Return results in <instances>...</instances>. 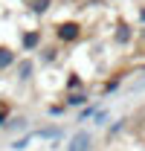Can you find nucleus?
Wrapping results in <instances>:
<instances>
[{"mask_svg": "<svg viewBox=\"0 0 145 151\" xmlns=\"http://www.w3.org/2000/svg\"><path fill=\"white\" fill-rule=\"evenodd\" d=\"M52 38L64 47V50H70V47H75L81 38H84V23L81 20H58V23H52Z\"/></svg>", "mask_w": 145, "mask_h": 151, "instance_id": "f257e3e1", "label": "nucleus"}, {"mask_svg": "<svg viewBox=\"0 0 145 151\" xmlns=\"http://www.w3.org/2000/svg\"><path fill=\"white\" fill-rule=\"evenodd\" d=\"M134 38H136V29H134L125 18H116L113 32H110V44H113V47H119V50H128V47L134 44Z\"/></svg>", "mask_w": 145, "mask_h": 151, "instance_id": "f03ea898", "label": "nucleus"}, {"mask_svg": "<svg viewBox=\"0 0 145 151\" xmlns=\"http://www.w3.org/2000/svg\"><path fill=\"white\" fill-rule=\"evenodd\" d=\"M18 47L20 52H38L44 47V29L32 26V29H20L18 32Z\"/></svg>", "mask_w": 145, "mask_h": 151, "instance_id": "7ed1b4c3", "label": "nucleus"}, {"mask_svg": "<svg viewBox=\"0 0 145 151\" xmlns=\"http://www.w3.org/2000/svg\"><path fill=\"white\" fill-rule=\"evenodd\" d=\"M35 70H38L35 55L18 58V64H15V81H18V84H32V81H35Z\"/></svg>", "mask_w": 145, "mask_h": 151, "instance_id": "20e7f679", "label": "nucleus"}, {"mask_svg": "<svg viewBox=\"0 0 145 151\" xmlns=\"http://www.w3.org/2000/svg\"><path fill=\"white\" fill-rule=\"evenodd\" d=\"M61 55H64V47H61V44H44L35 52V61L41 67H58Z\"/></svg>", "mask_w": 145, "mask_h": 151, "instance_id": "39448f33", "label": "nucleus"}, {"mask_svg": "<svg viewBox=\"0 0 145 151\" xmlns=\"http://www.w3.org/2000/svg\"><path fill=\"white\" fill-rule=\"evenodd\" d=\"M64 151H93V134L87 131V128H78V131L70 137V142H67Z\"/></svg>", "mask_w": 145, "mask_h": 151, "instance_id": "423d86ee", "label": "nucleus"}, {"mask_svg": "<svg viewBox=\"0 0 145 151\" xmlns=\"http://www.w3.org/2000/svg\"><path fill=\"white\" fill-rule=\"evenodd\" d=\"M61 102H64L67 108H72V111H81V108L90 105V90H72V93H64Z\"/></svg>", "mask_w": 145, "mask_h": 151, "instance_id": "0eeeda50", "label": "nucleus"}, {"mask_svg": "<svg viewBox=\"0 0 145 151\" xmlns=\"http://www.w3.org/2000/svg\"><path fill=\"white\" fill-rule=\"evenodd\" d=\"M20 52L15 47H9V44H0V73H9V70H15V64H18Z\"/></svg>", "mask_w": 145, "mask_h": 151, "instance_id": "6e6552de", "label": "nucleus"}, {"mask_svg": "<svg viewBox=\"0 0 145 151\" xmlns=\"http://www.w3.org/2000/svg\"><path fill=\"white\" fill-rule=\"evenodd\" d=\"M29 131V116L26 113H18V116H9V122H6V128H3V134H26Z\"/></svg>", "mask_w": 145, "mask_h": 151, "instance_id": "1a4fd4ad", "label": "nucleus"}, {"mask_svg": "<svg viewBox=\"0 0 145 151\" xmlns=\"http://www.w3.org/2000/svg\"><path fill=\"white\" fill-rule=\"evenodd\" d=\"M23 6H26V12H29V15L44 18V15H50V12H52L55 0H23Z\"/></svg>", "mask_w": 145, "mask_h": 151, "instance_id": "9d476101", "label": "nucleus"}, {"mask_svg": "<svg viewBox=\"0 0 145 151\" xmlns=\"http://www.w3.org/2000/svg\"><path fill=\"white\" fill-rule=\"evenodd\" d=\"M131 128V116H119V119H110L108 131H105V137L108 139H116V137H122V134Z\"/></svg>", "mask_w": 145, "mask_h": 151, "instance_id": "9b49d317", "label": "nucleus"}, {"mask_svg": "<svg viewBox=\"0 0 145 151\" xmlns=\"http://www.w3.org/2000/svg\"><path fill=\"white\" fill-rule=\"evenodd\" d=\"M32 137L55 142V139H61V137H64V128H61V125H41V128H35V131H32Z\"/></svg>", "mask_w": 145, "mask_h": 151, "instance_id": "f8f14e48", "label": "nucleus"}, {"mask_svg": "<svg viewBox=\"0 0 145 151\" xmlns=\"http://www.w3.org/2000/svg\"><path fill=\"white\" fill-rule=\"evenodd\" d=\"M72 90H87L81 73H75V70H70V73L64 76V93H72Z\"/></svg>", "mask_w": 145, "mask_h": 151, "instance_id": "ddd939ff", "label": "nucleus"}, {"mask_svg": "<svg viewBox=\"0 0 145 151\" xmlns=\"http://www.w3.org/2000/svg\"><path fill=\"white\" fill-rule=\"evenodd\" d=\"M99 108H102V102H96V99H93L87 108H81V111L75 113V125H84V122H90V119H93V113L99 111Z\"/></svg>", "mask_w": 145, "mask_h": 151, "instance_id": "4468645a", "label": "nucleus"}, {"mask_svg": "<svg viewBox=\"0 0 145 151\" xmlns=\"http://www.w3.org/2000/svg\"><path fill=\"white\" fill-rule=\"evenodd\" d=\"M122 81H125V76L122 73H116V76H110L108 81L102 84V96H110V93H116L119 87H122Z\"/></svg>", "mask_w": 145, "mask_h": 151, "instance_id": "2eb2a0df", "label": "nucleus"}, {"mask_svg": "<svg viewBox=\"0 0 145 151\" xmlns=\"http://www.w3.org/2000/svg\"><path fill=\"white\" fill-rule=\"evenodd\" d=\"M110 125V108H99V111L93 113V128H108Z\"/></svg>", "mask_w": 145, "mask_h": 151, "instance_id": "dca6fc26", "label": "nucleus"}, {"mask_svg": "<svg viewBox=\"0 0 145 151\" xmlns=\"http://www.w3.org/2000/svg\"><path fill=\"white\" fill-rule=\"evenodd\" d=\"M32 139H35L32 134H23V137H15L9 148H12V151H26V148H29V142H32Z\"/></svg>", "mask_w": 145, "mask_h": 151, "instance_id": "f3484780", "label": "nucleus"}, {"mask_svg": "<svg viewBox=\"0 0 145 151\" xmlns=\"http://www.w3.org/2000/svg\"><path fill=\"white\" fill-rule=\"evenodd\" d=\"M9 116H12V105H9V102H0V131L6 128Z\"/></svg>", "mask_w": 145, "mask_h": 151, "instance_id": "a211bd4d", "label": "nucleus"}, {"mask_svg": "<svg viewBox=\"0 0 145 151\" xmlns=\"http://www.w3.org/2000/svg\"><path fill=\"white\" fill-rule=\"evenodd\" d=\"M67 111H70V108H67L64 102H52V105H47V113H50V116H61V113H67Z\"/></svg>", "mask_w": 145, "mask_h": 151, "instance_id": "6ab92c4d", "label": "nucleus"}, {"mask_svg": "<svg viewBox=\"0 0 145 151\" xmlns=\"http://www.w3.org/2000/svg\"><path fill=\"white\" fill-rule=\"evenodd\" d=\"M134 18L139 26H145V3H136V9H134Z\"/></svg>", "mask_w": 145, "mask_h": 151, "instance_id": "aec40b11", "label": "nucleus"}, {"mask_svg": "<svg viewBox=\"0 0 145 151\" xmlns=\"http://www.w3.org/2000/svg\"><path fill=\"white\" fill-rule=\"evenodd\" d=\"M136 87H145V78H142V81H139V84H136Z\"/></svg>", "mask_w": 145, "mask_h": 151, "instance_id": "412c9836", "label": "nucleus"}, {"mask_svg": "<svg viewBox=\"0 0 145 151\" xmlns=\"http://www.w3.org/2000/svg\"><path fill=\"white\" fill-rule=\"evenodd\" d=\"M105 3H119V0H105Z\"/></svg>", "mask_w": 145, "mask_h": 151, "instance_id": "4be33fe9", "label": "nucleus"}]
</instances>
